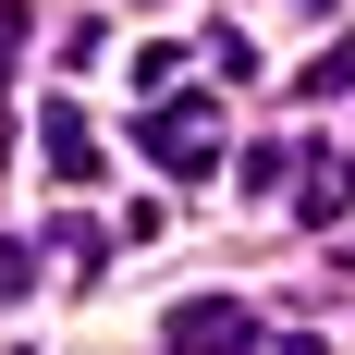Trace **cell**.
Masks as SVG:
<instances>
[{
    "instance_id": "1",
    "label": "cell",
    "mask_w": 355,
    "mask_h": 355,
    "mask_svg": "<svg viewBox=\"0 0 355 355\" xmlns=\"http://www.w3.org/2000/svg\"><path fill=\"white\" fill-rule=\"evenodd\" d=\"M147 159H159L172 184H209L220 172V110L209 98H159L147 110Z\"/></svg>"
},
{
    "instance_id": "2",
    "label": "cell",
    "mask_w": 355,
    "mask_h": 355,
    "mask_svg": "<svg viewBox=\"0 0 355 355\" xmlns=\"http://www.w3.org/2000/svg\"><path fill=\"white\" fill-rule=\"evenodd\" d=\"M257 343V306L245 294H184L172 306V355H245Z\"/></svg>"
},
{
    "instance_id": "3",
    "label": "cell",
    "mask_w": 355,
    "mask_h": 355,
    "mask_svg": "<svg viewBox=\"0 0 355 355\" xmlns=\"http://www.w3.org/2000/svg\"><path fill=\"white\" fill-rule=\"evenodd\" d=\"M37 159H49V184H86V172H98V123L62 98L49 123H37Z\"/></svg>"
},
{
    "instance_id": "4",
    "label": "cell",
    "mask_w": 355,
    "mask_h": 355,
    "mask_svg": "<svg viewBox=\"0 0 355 355\" xmlns=\"http://www.w3.org/2000/svg\"><path fill=\"white\" fill-rule=\"evenodd\" d=\"M355 209V147L343 159H319V172H306V220H343Z\"/></svg>"
},
{
    "instance_id": "5",
    "label": "cell",
    "mask_w": 355,
    "mask_h": 355,
    "mask_svg": "<svg viewBox=\"0 0 355 355\" xmlns=\"http://www.w3.org/2000/svg\"><path fill=\"white\" fill-rule=\"evenodd\" d=\"M135 86H147V98H172V86H184V49H172V37H147V49H135Z\"/></svg>"
},
{
    "instance_id": "6",
    "label": "cell",
    "mask_w": 355,
    "mask_h": 355,
    "mask_svg": "<svg viewBox=\"0 0 355 355\" xmlns=\"http://www.w3.org/2000/svg\"><path fill=\"white\" fill-rule=\"evenodd\" d=\"M306 98H355V49H319L306 62Z\"/></svg>"
},
{
    "instance_id": "7",
    "label": "cell",
    "mask_w": 355,
    "mask_h": 355,
    "mask_svg": "<svg viewBox=\"0 0 355 355\" xmlns=\"http://www.w3.org/2000/svg\"><path fill=\"white\" fill-rule=\"evenodd\" d=\"M12 294H37V257L25 245H0V306H12Z\"/></svg>"
},
{
    "instance_id": "8",
    "label": "cell",
    "mask_w": 355,
    "mask_h": 355,
    "mask_svg": "<svg viewBox=\"0 0 355 355\" xmlns=\"http://www.w3.org/2000/svg\"><path fill=\"white\" fill-rule=\"evenodd\" d=\"M12 49H25V0H0V62H12Z\"/></svg>"
},
{
    "instance_id": "9",
    "label": "cell",
    "mask_w": 355,
    "mask_h": 355,
    "mask_svg": "<svg viewBox=\"0 0 355 355\" xmlns=\"http://www.w3.org/2000/svg\"><path fill=\"white\" fill-rule=\"evenodd\" d=\"M282 355H331V343H306V331H294V343H282Z\"/></svg>"
},
{
    "instance_id": "10",
    "label": "cell",
    "mask_w": 355,
    "mask_h": 355,
    "mask_svg": "<svg viewBox=\"0 0 355 355\" xmlns=\"http://www.w3.org/2000/svg\"><path fill=\"white\" fill-rule=\"evenodd\" d=\"M294 12H331V0H294Z\"/></svg>"
}]
</instances>
